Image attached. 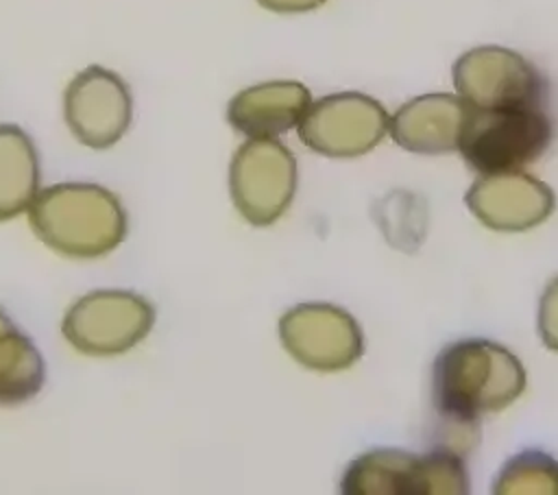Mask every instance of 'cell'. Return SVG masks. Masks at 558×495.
<instances>
[{
	"instance_id": "obj_18",
	"label": "cell",
	"mask_w": 558,
	"mask_h": 495,
	"mask_svg": "<svg viewBox=\"0 0 558 495\" xmlns=\"http://www.w3.org/2000/svg\"><path fill=\"white\" fill-rule=\"evenodd\" d=\"M264 9L277 11V13H301V11H312L327 0H257Z\"/></svg>"
},
{
	"instance_id": "obj_11",
	"label": "cell",
	"mask_w": 558,
	"mask_h": 495,
	"mask_svg": "<svg viewBox=\"0 0 558 495\" xmlns=\"http://www.w3.org/2000/svg\"><path fill=\"white\" fill-rule=\"evenodd\" d=\"M464 201L486 227L497 231L530 229L543 222L556 205L551 188L523 170L480 174Z\"/></svg>"
},
{
	"instance_id": "obj_15",
	"label": "cell",
	"mask_w": 558,
	"mask_h": 495,
	"mask_svg": "<svg viewBox=\"0 0 558 495\" xmlns=\"http://www.w3.org/2000/svg\"><path fill=\"white\" fill-rule=\"evenodd\" d=\"M44 377V358L35 342L0 310V406L33 399L41 390Z\"/></svg>"
},
{
	"instance_id": "obj_3",
	"label": "cell",
	"mask_w": 558,
	"mask_h": 495,
	"mask_svg": "<svg viewBox=\"0 0 558 495\" xmlns=\"http://www.w3.org/2000/svg\"><path fill=\"white\" fill-rule=\"evenodd\" d=\"M545 107H471L458 150L480 174L523 170L551 144Z\"/></svg>"
},
{
	"instance_id": "obj_14",
	"label": "cell",
	"mask_w": 558,
	"mask_h": 495,
	"mask_svg": "<svg viewBox=\"0 0 558 495\" xmlns=\"http://www.w3.org/2000/svg\"><path fill=\"white\" fill-rule=\"evenodd\" d=\"M39 190V155L17 124H0V220L31 207Z\"/></svg>"
},
{
	"instance_id": "obj_10",
	"label": "cell",
	"mask_w": 558,
	"mask_h": 495,
	"mask_svg": "<svg viewBox=\"0 0 558 495\" xmlns=\"http://www.w3.org/2000/svg\"><path fill=\"white\" fill-rule=\"evenodd\" d=\"M279 338L286 351L314 371H340L364 351V338L355 318L331 303H301L279 321Z\"/></svg>"
},
{
	"instance_id": "obj_5",
	"label": "cell",
	"mask_w": 558,
	"mask_h": 495,
	"mask_svg": "<svg viewBox=\"0 0 558 495\" xmlns=\"http://www.w3.org/2000/svg\"><path fill=\"white\" fill-rule=\"evenodd\" d=\"M229 190L233 205L251 225H272L296 190L294 153L277 137H248L231 157Z\"/></svg>"
},
{
	"instance_id": "obj_2",
	"label": "cell",
	"mask_w": 558,
	"mask_h": 495,
	"mask_svg": "<svg viewBox=\"0 0 558 495\" xmlns=\"http://www.w3.org/2000/svg\"><path fill=\"white\" fill-rule=\"evenodd\" d=\"M28 220L44 244L76 259L107 255L126 236L120 198L96 183L44 188L28 207Z\"/></svg>"
},
{
	"instance_id": "obj_17",
	"label": "cell",
	"mask_w": 558,
	"mask_h": 495,
	"mask_svg": "<svg viewBox=\"0 0 558 495\" xmlns=\"http://www.w3.org/2000/svg\"><path fill=\"white\" fill-rule=\"evenodd\" d=\"M538 336L547 349L558 351V277H554L538 301Z\"/></svg>"
},
{
	"instance_id": "obj_9",
	"label": "cell",
	"mask_w": 558,
	"mask_h": 495,
	"mask_svg": "<svg viewBox=\"0 0 558 495\" xmlns=\"http://www.w3.org/2000/svg\"><path fill=\"white\" fill-rule=\"evenodd\" d=\"M63 118L81 144L109 148L131 126V89L118 72L87 65L72 76L63 92Z\"/></svg>"
},
{
	"instance_id": "obj_7",
	"label": "cell",
	"mask_w": 558,
	"mask_h": 495,
	"mask_svg": "<svg viewBox=\"0 0 558 495\" xmlns=\"http://www.w3.org/2000/svg\"><path fill=\"white\" fill-rule=\"evenodd\" d=\"M388 129L390 116L379 100L362 92H336L312 100L296 133L310 150L349 159L373 150Z\"/></svg>"
},
{
	"instance_id": "obj_12",
	"label": "cell",
	"mask_w": 558,
	"mask_h": 495,
	"mask_svg": "<svg viewBox=\"0 0 558 495\" xmlns=\"http://www.w3.org/2000/svg\"><path fill=\"white\" fill-rule=\"evenodd\" d=\"M471 105L460 94L436 92L410 98L390 116V137L410 153L442 155L458 150Z\"/></svg>"
},
{
	"instance_id": "obj_8",
	"label": "cell",
	"mask_w": 558,
	"mask_h": 495,
	"mask_svg": "<svg viewBox=\"0 0 558 495\" xmlns=\"http://www.w3.org/2000/svg\"><path fill=\"white\" fill-rule=\"evenodd\" d=\"M451 79L456 94L471 107H543L547 81L521 52L504 46H477L462 52Z\"/></svg>"
},
{
	"instance_id": "obj_4",
	"label": "cell",
	"mask_w": 558,
	"mask_h": 495,
	"mask_svg": "<svg viewBox=\"0 0 558 495\" xmlns=\"http://www.w3.org/2000/svg\"><path fill=\"white\" fill-rule=\"evenodd\" d=\"M340 491L351 495H460L469 493V473L460 454L449 447L425 454L371 449L347 467Z\"/></svg>"
},
{
	"instance_id": "obj_1",
	"label": "cell",
	"mask_w": 558,
	"mask_h": 495,
	"mask_svg": "<svg viewBox=\"0 0 558 495\" xmlns=\"http://www.w3.org/2000/svg\"><path fill=\"white\" fill-rule=\"evenodd\" d=\"M525 390L521 360L486 338H466L440 349L432 366V403L447 432L477 434L480 419L501 412Z\"/></svg>"
},
{
	"instance_id": "obj_6",
	"label": "cell",
	"mask_w": 558,
	"mask_h": 495,
	"mask_svg": "<svg viewBox=\"0 0 558 495\" xmlns=\"http://www.w3.org/2000/svg\"><path fill=\"white\" fill-rule=\"evenodd\" d=\"M155 307L129 290H98L81 297L65 312V340L87 355H118L148 336Z\"/></svg>"
},
{
	"instance_id": "obj_13",
	"label": "cell",
	"mask_w": 558,
	"mask_h": 495,
	"mask_svg": "<svg viewBox=\"0 0 558 495\" xmlns=\"http://www.w3.org/2000/svg\"><path fill=\"white\" fill-rule=\"evenodd\" d=\"M310 105L312 94L301 81H264L229 100L227 120L246 137H277L299 126Z\"/></svg>"
},
{
	"instance_id": "obj_16",
	"label": "cell",
	"mask_w": 558,
	"mask_h": 495,
	"mask_svg": "<svg viewBox=\"0 0 558 495\" xmlns=\"http://www.w3.org/2000/svg\"><path fill=\"white\" fill-rule=\"evenodd\" d=\"M493 491L558 493V462L538 449H525L504 464L495 480Z\"/></svg>"
}]
</instances>
